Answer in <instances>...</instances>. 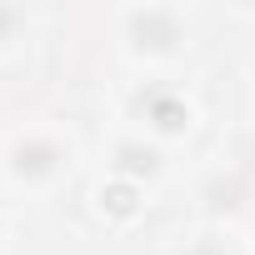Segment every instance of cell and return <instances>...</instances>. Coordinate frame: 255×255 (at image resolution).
Returning <instances> with one entry per match:
<instances>
[{"label": "cell", "instance_id": "obj_7", "mask_svg": "<svg viewBox=\"0 0 255 255\" xmlns=\"http://www.w3.org/2000/svg\"><path fill=\"white\" fill-rule=\"evenodd\" d=\"M180 255H230V250H225V245H220L215 235H200V240H190V245H185Z\"/></svg>", "mask_w": 255, "mask_h": 255}, {"label": "cell", "instance_id": "obj_1", "mask_svg": "<svg viewBox=\"0 0 255 255\" xmlns=\"http://www.w3.org/2000/svg\"><path fill=\"white\" fill-rule=\"evenodd\" d=\"M125 40L140 55H175L185 40V20L170 5H145V10H125Z\"/></svg>", "mask_w": 255, "mask_h": 255}, {"label": "cell", "instance_id": "obj_6", "mask_svg": "<svg viewBox=\"0 0 255 255\" xmlns=\"http://www.w3.org/2000/svg\"><path fill=\"white\" fill-rule=\"evenodd\" d=\"M245 195H250V175H245V170L215 175V180L205 185V200H210V210H235Z\"/></svg>", "mask_w": 255, "mask_h": 255}, {"label": "cell", "instance_id": "obj_5", "mask_svg": "<svg viewBox=\"0 0 255 255\" xmlns=\"http://www.w3.org/2000/svg\"><path fill=\"white\" fill-rule=\"evenodd\" d=\"M100 210H105V215H115V220H130V215L140 210V185L115 175L110 185H100Z\"/></svg>", "mask_w": 255, "mask_h": 255}, {"label": "cell", "instance_id": "obj_2", "mask_svg": "<svg viewBox=\"0 0 255 255\" xmlns=\"http://www.w3.org/2000/svg\"><path fill=\"white\" fill-rule=\"evenodd\" d=\"M65 160H70V150L55 140V135H20L15 145H10V175L15 180H25V185H45V180H55L60 170H65Z\"/></svg>", "mask_w": 255, "mask_h": 255}, {"label": "cell", "instance_id": "obj_8", "mask_svg": "<svg viewBox=\"0 0 255 255\" xmlns=\"http://www.w3.org/2000/svg\"><path fill=\"white\" fill-rule=\"evenodd\" d=\"M20 20H25V15H20L15 5H0V40H10V35L20 30Z\"/></svg>", "mask_w": 255, "mask_h": 255}, {"label": "cell", "instance_id": "obj_3", "mask_svg": "<svg viewBox=\"0 0 255 255\" xmlns=\"http://www.w3.org/2000/svg\"><path fill=\"white\" fill-rule=\"evenodd\" d=\"M135 110L150 120V130H160V135H185L190 130V105L170 85H145L135 95Z\"/></svg>", "mask_w": 255, "mask_h": 255}, {"label": "cell", "instance_id": "obj_4", "mask_svg": "<svg viewBox=\"0 0 255 255\" xmlns=\"http://www.w3.org/2000/svg\"><path fill=\"white\" fill-rule=\"evenodd\" d=\"M115 175L120 180H155L160 175V150L145 140H115Z\"/></svg>", "mask_w": 255, "mask_h": 255}]
</instances>
